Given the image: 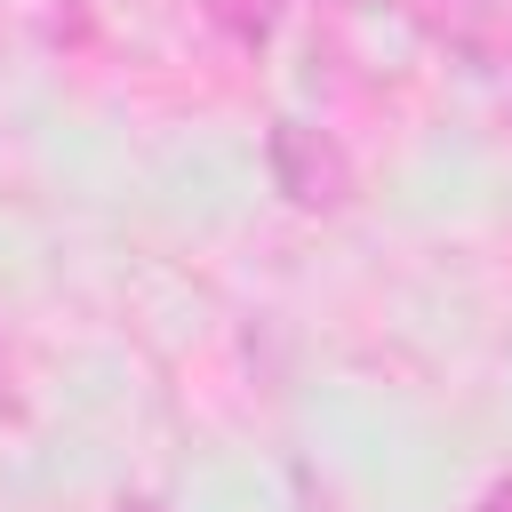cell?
Segmentation results:
<instances>
[{"mask_svg":"<svg viewBox=\"0 0 512 512\" xmlns=\"http://www.w3.org/2000/svg\"><path fill=\"white\" fill-rule=\"evenodd\" d=\"M264 160H272V184H280L296 208H312V216H328V208L352 200V160H344V144H336L328 128H312V120H272Z\"/></svg>","mask_w":512,"mask_h":512,"instance_id":"6da1fadb","label":"cell"},{"mask_svg":"<svg viewBox=\"0 0 512 512\" xmlns=\"http://www.w3.org/2000/svg\"><path fill=\"white\" fill-rule=\"evenodd\" d=\"M208 16H216V32H224V40L264 48V40H272V24H280V0H208Z\"/></svg>","mask_w":512,"mask_h":512,"instance_id":"7a4b0ae2","label":"cell"},{"mask_svg":"<svg viewBox=\"0 0 512 512\" xmlns=\"http://www.w3.org/2000/svg\"><path fill=\"white\" fill-rule=\"evenodd\" d=\"M480 512H512V480H496V488L480 496Z\"/></svg>","mask_w":512,"mask_h":512,"instance_id":"3957f363","label":"cell"},{"mask_svg":"<svg viewBox=\"0 0 512 512\" xmlns=\"http://www.w3.org/2000/svg\"><path fill=\"white\" fill-rule=\"evenodd\" d=\"M0 416H24V400H16V384H8V360H0Z\"/></svg>","mask_w":512,"mask_h":512,"instance_id":"277c9868","label":"cell"},{"mask_svg":"<svg viewBox=\"0 0 512 512\" xmlns=\"http://www.w3.org/2000/svg\"><path fill=\"white\" fill-rule=\"evenodd\" d=\"M112 512H160V504H144V496H120V504H112Z\"/></svg>","mask_w":512,"mask_h":512,"instance_id":"5b68a950","label":"cell"}]
</instances>
